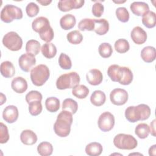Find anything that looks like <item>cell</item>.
Here are the masks:
<instances>
[{
  "mask_svg": "<svg viewBox=\"0 0 156 156\" xmlns=\"http://www.w3.org/2000/svg\"><path fill=\"white\" fill-rule=\"evenodd\" d=\"M141 57L146 63H151L156 58V51L154 47L147 46L141 50Z\"/></svg>",
  "mask_w": 156,
  "mask_h": 156,
  "instance_id": "cell-21",
  "label": "cell"
},
{
  "mask_svg": "<svg viewBox=\"0 0 156 156\" xmlns=\"http://www.w3.org/2000/svg\"><path fill=\"white\" fill-rule=\"evenodd\" d=\"M66 38L68 41L73 44H80L83 40L82 35L79 30H77L69 32L66 35Z\"/></svg>",
  "mask_w": 156,
  "mask_h": 156,
  "instance_id": "cell-36",
  "label": "cell"
},
{
  "mask_svg": "<svg viewBox=\"0 0 156 156\" xmlns=\"http://www.w3.org/2000/svg\"><path fill=\"white\" fill-rule=\"evenodd\" d=\"M94 23V31L99 35H103L107 34L109 30V23L104 18L93 19Z\"/></svg>",
  "mask_w": 156,
  "mask_h": 156,
  "instance_id": "cell-20",
  "label": "cell"
},
{
  "mask_svg": "<svg viewBox=\"0 0 156 156\" xmlns=\"http://www.w3.org/2000/svg\"><path fill=\"white\" fill-rule=\"evenodd\" d=\"M116 51L119 53H125L129 50L130 45L129 41L124 38L117 40L114 44Z\"/></svg>",
  "mask_w": 156,
  "mask_h": 156,
  "instance_id": "cell-34",
  "label": "cell"
},
{
  "mask_svg": "<svg viewBox=\"0 0 156 156\" xmlns=\"http://www.w3.org/2000/svg\"><path fill=\"white\" fill-rule=\"evenodd\" d=\"M143 24L149 29L153 28L156 24V14L153 11H149L147 13L143 16L142 18Z\"/></svg>",
  "mask_w": 156,
  "mask_h": 156,
  "instance_id": "cell-27",
  "label": "cell"
},
{
  "mask_svg": "<svg viewBox=\"0 0 156 156\" xmlns=\"http://www.w3.org/2000/svg\"><path fill=\"white\" fill-rule=\"evenodd\" d=\"M78 109L77 102L73 99H65L62 103V110L71 112L72 114H75Z\"/></svg>",
  "mask_w": 156,
  "mask_h": 156,
  "instance_id": "cell-32",
  "label": "cell"
},
{
  "mask_svg": "<svg viewBox=\"0 0 156 156\" xmlns=\"http://www.w3.org/2000/svg\"><path fill=\"white\" fill-rule=\"evenodd\" d=\"M123 75L121 81L119 82L123 85H127L132 83L133 80V73L130 68L126 66H123Z\"/></svg>",
  "mask_w": 156,
  "mask_h": 156,
  "instance_id": "cell-38",
  "label": "cell"
},
{
  "mask_svg": "<svg viewBox=\"0 0 156 156\" xmlns=\"http://www.w3.org/2000/svg\"><path fill=\"white\" fill-rule=\"evenodd\" d=\"M85 152L89 156H99L103 151L102 146L98 142H92L85 147Z\"/></svg>",
  "mask_w": 156,
  "mask_h": 156,
  "instance_id": "cell-24",
  "label": "cell"
},
{
  "mask_svg": "<svg viewBox=\"0 0 156 156\" xmlns=\"http://www.w3.org/2000/svg\"><path fill=\"white\" fill-rule=\"evenodd\" d=\"M41 44L39 41L36 40H29L26 44V51L34 55H37L40 52Z\"/></svg>",
  "mask_w": 156,
  "mask_h": 156,
  "instance_id": "cell-29",
  "label": "cell"
},
{
  "mask_svg": "<svg viewBox=\"0 0 156 156\" xmlns=\"http://www.w3.org/2000/svg\"><path fill=\"white\" fill-rule=\"evenodd\" d=\"M98 52L102 58H108L112 54V47L108 43H102L98 48Z\"/></svg>",
  "mask_w": 156,
  "mask_h": 156,
  "instance_id": "cell-37",
  "label": "cell"
},
{
  "mask_svg": "<svg viewBox=\"0 0 156 156\" xmlns=\"http://www.w3.org/2000/svg\"><path fill=\"white\" fill-rule=\"evenodd\" d=\"M99 128L102 132L111 130L115 125V117L109 112H103L99 117L98 121Z\"/></svg>",
  "mask_w": 156,
  "mask_h": 156,
  "instance_id": "cell-8",
  "label": "cell"
},
{
  "mask_svg": "<svg viewBox=\"0 0 156 156\" xmlns=\"http://www.w3.org/2000/svg\"><path fill=\"white\" fill-rule=\"evenodd\" d=\"M37 152L41 156H49L52 154V145L47 141L40 143L37 146Z\"/></svg>",
  "mask_w": 156,
  "mask_h": 156,
  "instance_id": "cell-30",
  "label": "cell"
},
{
  "mask_svg": "<svg viewBox=\"0 0 156 156\" xmlns=\"http://www.w3.org/2000/svg\"><path fill=\"white\" fill-rule=\"evenodd\" d=\"M76 23V17L72 14H66L60 20V25L61 27L65 30L73 28Z\"/></svg>",
  "mask_w": 156,
  "mask_h": 156,
  "instance_id": "cell-22",
  "label": "cell"
},
{
  "mask_svg": "<svg viewBox=\"0 0 156 156\" xmlns=\"http://www.w3.org/2000/svg\"><path fill=\"white\" fill-rule=\"evenodd\" d=\"M50 26L49 20L44 16H39L35 18L32 23V29L38 34Z\"/></svg>",
  "mask_w": 156,
  "mask_h": 156,
  "instance_id": "cell-17",
  "label": "cell"
},
{
  "mask_svg": "<svg viewBox=\"0 0 156 156\" xmlns=\"http://www.w3.org/2000/svg\"><path fill=\"white\" fill-rule=\"evenodd\" d=\"M21 141L25 145H33L37 141V136L34 132L31 130L26 129L21 133Z\"/></svg>",
  "mask_w": 156,
  "mask_h": 156,
  "instance_id": "cell-19",
  "label": "cell"
},
{
  "mask_svg": "<svg viewBox=\"0 0 156 156\" xmlns=\"http://www.w3.org/2000/svg\"><path fill=\"white\" fill-rule=\"evenodd\" d=\"M36 63L35 55L30 53L22 54L18 59V64L21 69L24 72H29L33 66Z\"/></svg>",
  "mask_w": 156,
  "mask_h": 156,
  "instance_id": "cell-10",
  "label": "cell"
},
{
  "mask_svg": "<svg viewBox=\"0 0 156 156\" xmlns=\"http://www.w3.org/2000/svg\"><path fill=\"white\" fill-rule=\"evenodd\" d=\"M155 147H156V145L154 144V145H153L152 146H151L149 148V154L150 156H151V155H154V156L155 155V151H156Z\"/></svg>",
  "mask_w": 156,
  "mask_h": 156,
  "instance_id": "cell-47",
  "label": "cell"
},
{
  "mask_svg": "<svg viewBox=\"0 0 156 156\" xmlns=\"http://www.w3.org/2000/svg\"><path fill=\"white\" fill-rule=\"evenodd\" d=\"M123 66L118 65H112L107 69V74L113 82H119L123 75Z\"/></svg>",
  "mask_w": 156,
  "mask_h": 156,
  "instance_id": "cell-16",
  "label": "cell"
},
{
  "mask_svg": "<svg viewBox=\"0 0 156 156\" xmlns=\"http://www.w3.org/2000/svg\"><path fill=\"white\" fill-rule=\"evenodd\" d=\"M27 82L23 77H16L11 82L12 90L17 93H23L27 89Z\"/></svg>",
  "mask_w": 156,
  "mask_h": 156,
  "instance_id": "cell-18",
  "label": "cell"
},
{
  "mask_svg": "<svg viewBox=\"0 0 156 156\" xmlns=\"http://www.w3.org/2000/svg\"><path fill=\"white\" fill-rule=\"evenodd\" d=\"M130 9L132 12L138 16H143L149 11L148 4L144 2L135 1L130 5Z\"/></svg>",
  "mask_w": 156,
  "mask_h": 156,
  "instance_id": "cell-14",
  "label": "cell"
},
{
  "mask_svg": "<svg viewBox=\"0 0 156 156\" xmlns=\"http://www.w3.org/2000/svg\"><path fill=\"white\" fill-rule=\"evenodd\" d=\"M19 112L18 108L13 105L7 106L3 110L2 118L7 123L15 122L18 118Z\"/></svg>",
  "mask_w": 156,
  "mask_h": 156,
  "instance_id": "cell-12",
  "label": "cell"
},
{
  "mask_svg": "<svg viewBox=\"0 0 156 156\" xmlns=\"http://www.w3.org/2000/svg\"><path fill=\"white\" fill-rule=\"evenodd\" d=\"M1 132H0V143L1 144L5 143L9 140V134L8 131V128L6 125L2 122L0 123Z\"/></svg>",
  "mask_w": 156,
  "mask_h": 156,
  "instance_id": "cell-45",
  "label": "cell"
},
{
  "mask_svg": "<svg viewBox=\"0 0 156 156\" xmlns=\"http://www.w3.org/2000/svg\"><path fill=\"white\" fill-rule=\"evenodd\" d=\"M40 38L46 41V43H49L52 40L54 37V32L52 28L50 26L43 31L41 32L38 34Z\"/></svg>",
  "mask_w": 156,
  "mask_h": 156,
  "instance_id": "cell-42",
  "label": "cell"
},
{
  "mask_svg": "<svg viewBox=\"0 0 156 156\" xmlns=\"http://www.w3.org/2000/svg\"><path fill=\"white\" fill-rule=\"evenodd\" d=\"M84 3V0H60L58 2V8L60 11L65 12L74 9H79Z\"/></svg>",
  "mask_w": 156,
  "mask_h": 156,
  "instance_id": "cell-11",
  "label": "cell"
},
{
  "mask_svg": "<svg viewBox=\"0 0 156 156\" xmlns=\"http://www.w3.org/2000/svg\"><path fill=\"white\" fill-rule=\"evenodd\" d=\"M41 51L44 57L47 58H52L57 54V48L53 43H46L41 46Z\"/></svg>",
  "mask_w": 156,
  "mask_h": 156,
  "instance_id": "cell-26",
  "label": "cell"
},
{
  "mask_svg": "<svg viewBox=\"0 0 156 156\" xmlns=\"http://www.w3.org/2000/svg\"><path fill=\"white\" fill-rule=\"evenodd\" d=\"M104 11V7L99 2H96L92 7V13L93 15L98 18L101 16Z\"/></svg>",
  "mask_w": 156,
  "mask_h": 156,
  "instance_id": "cell-46",
  "label": "cell"
},
{
  "mask_svg": "<svg viewBox=\"0 0 156 156\" xmlns=\"http://www.w3.org/2000/svg\"><path fill=\"white\" fill-rule=\"evenodd\" d=\"M126 2V1H117V2H116V1H114V2H115V3H122V2Z\"/></svg>",
  "mask_w": 156,
  "mask_h": 156,
  "instance_id": "cell-49",
  "label": "cell"
},
{
  "mask_svg": "<svg viewBox=\"0 0 156 156\" xmlns=\"http://www.w3.org/2000/svg\"><path fill=\"white\" fill-rule=\"evenodd\" d=\"M89 93V89L84 85H78L73 88L72 94L79 99L85 98Z\"/></svg>",
  "mask_w": 156,
  "mask_h": 156,
  "instance_id": "cell-33",
  "label": "cell"
},
{
  "mask_svg": "<svg viewBox=\"0 0 156 156\" xmlns=\"http://www.w3.org/2000/svg\"><path fill=\"white\" fill-rule=\"evenodd\" d=\"M3 45L12 51H17L21 49L23 40L21 37L15 32H7L2 38Z\"/></svg>",
  "mask_w": 156,
  "mask_h": 156,
  "instance_id": "cell-7",
  "label": "cell"
},
{
  "mask_svg": "<svg viewBox=\"0 0 156 156\" xmlns=\"http://www.w3.org/2000/svg\"><path fill=\"white\" fill-rule=\"evenodd\" d=\"M43 107L41 101H32L29 104V112L32 116H37L42 112Z\"/></svg>",
  "mask_w": 156,
  "mask_h": 156,
  "instance_id": "cell-40",
  "label": "cell"
},
{
  "mask_svg": "<svg viewBox=\"0 0 156 156\" xmlns=\"http://www.w3.org/2000/svg\"><path fill=\"white\" fill-rule=\"evenodd\" d=\"M130 37L133 41L136 44H142L144 43L147 38L146 32L140 26L133 27L131 31Z\"/></svg>",
  "mask_w": 156,
  "mask_h": 156,
  "instance_id": "cell-13",
  "label": "cell"
},
{
  "mask_svg": "<svg viewBox=\"0 0 156 156\" xmlns=\"http://www.w3.org/2000/svg\"><path fill=\"white\" fill-rule=\"evenodd\" d=\"M78 28L81 31L94 30V23L93 19L84 18L78 24Z\"/></svg>",
  "mask_w": 156,
  "mask_h": 156,
  "instance_id": "cell-35",
  "label": "cell"
},
{
  "mask_svg": "<svg viewBox=\"0 0 156 156\" xmlns=\"http://www.w3.org/2000/svg\"><path fill=\"white\" fill-rule=\"evenodd\" d=\"M116 16L118 20L122 23H126L129 20V13L124 7H120L116 10Z\"/></svg>",
  "mask_w": 156,
  "mask_h": 156,
  "instance_id": "cell-41",
  "label": "cell"
},
{
  "mask_svg": "<svg viewBox=\"0 0 156 156\" xmlns=\"http://www.w3.org/2000/svg\"><path fill=\"white\" fill-rule=\"evenodd\" d=\"M22 18V10L12 4L5 5L1 11V20L6 23H11L14 20H20Z\"/></svg>",
  "mask_w": 156,
  "mask_h": 156,
  "instance_id": "cell-6",
  "label": "cell"
},
{
  "mask_svg": "<svg viewBox=\"0 0 156 156\" xmlns=\"http://www.w3.org/2000/svg\"><path fill=\"white\" fill-rule=\"evenodd\" d=\"M39 11L40 8L38 5L33 2H29L26 7V13L29 17L35 16L39 13Z\"/></svg>",
  "mask_w": 156,
  "mask_h": 156,
  "instance_id": "cell-44",
  "label": "cell"
},
{
  "mask_svg": "<svg viewBox=\"0 0 156 156\" xmlns=\"http://www.w3.org/2000/svg\"><path fill=\"white\" fill-rule=\"evenodd\" d=\"M37 2H38V3L41 4L42 5H49L50 3H51L52 1H40V0H37Z\"/></svg>",
  "mask_w": 156,
  "mask_h": 156,
  "instance_id": "cell-48",
  "label": "cell"
},
{
  "mask_svg": "<svg viewBox=\"0 0 156 156\" xmlns=\"http://www.w3.org/2000/svg\"><path fill=\"white\" fill-rule=\"evenodd\" d=\"M1 75L5 78L12 77L15 73V69L13 63L10 61H4L0 66Z\"/></svg>",
  "mask_w": 156,
  "mask_h": 156,
  "instance_id": "cell-23",
  "label": "cell"
},
{
  "mask_svg": "<svg viewBox=\"0 0 156 156\" xmlns=\"http://www.w3.org/2000/svg\"><path fill=\"white\" fill-rule=\"evenodd\" d=\"M86 79L88 83L91 85H98L103 80L101 71L98 69H90L86 74Z\"/></svg>",
  "mask_w": 156,
  "mask_h": 156,
  "instance_id": "cell-15",
  "label": "cell"
},
{
  "mask_svg": "<svg viewBox=\"0 0 156 156\" xmlns=\"http://www.w3.org/2000/svg\"><path fill=\"white\" fill-rule=\"evenodd\" d=\"M25 98H26V101L28 104L32 101H41L43 98L42 94H41V93L35 90H32L29 91L26 95Z\"/></svg>",
  "mask_w": 156,
  "mask_h": 156,
  "instance_id": "cell-43",
  "label": "cell"
},
{
  "mask_svg": "<svg viewBox=\"0 0 156 156\" xmlns=\"http://www.w3.org/2000/svg\"><path fill=\"white\" fill-rule=\"evenodd\" d=\"M73 123V114L66 110H62L58 115L54 124V130L60 137H66L71 131V126Z\"/></svg>",
  "mask_w": 156,
  "mask_h": 156,
  "instance_id": "cell-1",
  "label": "cell"
},
{
  "mask_svg": "<svg viewBox=\"0 0 156 156\" xmlns=\"http://www.w3.org/2000/svg\"><path fill=\"white\" fill-rule=\"evenodd\" d=\"M105 94L101 90H96L93 91L90 97L91 104L96 107L102 105L105 103Z\"/></svg>",
  "mask_w": 156,
  "mask_h": 156,
  "instance_id": "cell-25",
  "label": "cell"
},
{
  "mask_svg": "<svg viewBox=\"0 0 156 156\" xmlns=\"http://www.w3.org/2000/svg\"><path fill=\"white\" fill-rule=\"evenodd\" d=\"M58 64L63 69H70L72 67V62L69 57L65 53H61L58 58Z\"/></svg>",
  "mask_w": 156,
  "mask_h": 156,
  "instance_id": "cell-39",
  "label": "cell"
},
{
  "mask_svg": "<svg viewBox=\"0 0 156 156\" xmlns=\"http://www.w3.org/2000/svg\"><path fill=\"white\" fill-rule=\"evenodd\" d=\"M150 133L149 126L146 123H140L138 124L135 129V133L136 135L141 138H146Z\"/></svg>",
  "mask_w": 156,
  "mask_h": 156,
  "instance_id": "cell-31",
  "label": "cell"
},
{
  "mask_svg": "<svg viewBox=\"0 0 156 156\" xmlns=\"http://www.w3.org/2000/svg\"><path fill=\"white\" fill-rule=\"evenodd\" d=\"M30 79L34 85L42 86L48 80L50 71L46 65L40 64L33 68L30 71Z\"/></svg>",
  "mask_w": 156,
  "mask_h": 156,
  "instance_id": "cell-3",
  "label": "cell"
},
{
  "mask_svg": "<svg viewBox=\"0 0 156 156\" xmlns=\"http://www.w3.org/2000/svg\"><path fill=\"white\" fill-rule=\"evenodd\" d=\"M45 107L48 112H56L60 108V101L55 97L48 98L45 101Z\"/></svg>",
  "mask_w": 156,
  "mask_h": 156,
  "instance_id": "cell-28",
  "label": "cell"
},
{
  "mask_svg": "<svg viewBox=\"0 0 156 156\" xmlns=\"http://www.w3.org/2000/svg\"><path fill=\"white\" fill-rule=\"evenodd\" d=\"M113 144L119 149L132 150L137 146L138 142L131 135L119 133L114 137Z\"/></svg>",
  "mask_w": 156,
  "mask_h": 156,
  "instance_id": "cell-5",
  "label": "cell"
},
{
  "mask_svg": "<svg viewBox=\"0 0 156 156\" xmlns=\"http://www.w3.org/2000/svg\"><path fill=\"white\" fill-rule=\"evenodd\" d=\"M150 107L144 104L137 106H129L125 110V117L130 122L144 121L149 118L151 115Z\"/></svg>",
  "mask_w": 156,
  "mask_h": 156,
  "instance_id": "cell-2",
  "label": "cell"
},
{
  "mask_svg": "<svg viewBox=\"0 0 156 156\" xmlns=\"http://www.w3.org/2000/svg\"><path fill=\"white\" fill-rule=\"evenodd\" d=\"M128 93L122 88H115L110 94V99L112 104L116 105L125 104L128 100Z\"/></svg>",
  "mask_w": 156,
  "mask_h": 156,
  "instance_id": "cell-9",
  "label": "cell"
},
{
  "mask_svg": "<svg viewBox=\"0 0 156 156\" xmlns=\"http://www.w3.org/2000/svg\"><path fill=\"white\" fill-rule=\"evenodd\" d=\"M80 82V76L76 72H70L60 75L56 80V87L58 90L73 88Z\"/></svg>",
  "mask_w": 156,
  "mask_h": 156,
  "instance_id": "cell-4",
  "label": "cell"
}]
</instances>
